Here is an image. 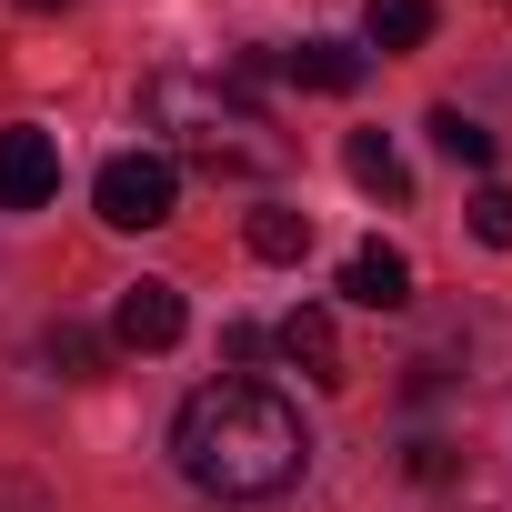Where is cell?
Listing matches in <instances>:
<instances>
[{"instance_id":"obj_10","label":"cell","mask_w":512,"mask_h":512,"mask_svg":"<svg viewBox=\"0 0 512 512\" xmlns=\"http://www.w3.org/2000/svg\"><path fill=\"white\" fill-rule=\"evenodd\" d=\"M41 362H51L61 382H101L111 342H101V332H81V322H51V332H41Z\"/></svg>"},{"instance_id":"obj_7","label":"cell","mask_w":512,"mask_h":512,"mask_svg":"<svg viewBox=\"0 0 512 512\" xmlns=\"http://www.w3.org/2000/svg\"><path fill=\"white\" fill-rule=\"evenodd\" d=\"M342 171H352L372 201H412V161H402L382 131H352V141H342Z\"/></svg>"},{"instance_id":"obj_11","label":"cell","mask_w":512,"mask_h":512,"mask_svg":"<svg viewBox=\"0 0 512 512\" xmlns=\"http://www.w3.org/2000/svg\"><path fill=\"white\" fill-rule=\"evenodd\" d=\"M251 251H262V262H302V251H312V211L262 201V211H251Z\"/></svg>"},{"instance_id":"obj_4","label":"cell","mask_w":512,"mask_h":512,"mask_svg":"<svg viewBox=\"0 0 512 512\" xmlns=\"http://www.w3.org/2000/svg\"><path fill=\"white\" fill-rule=\"evenodd\" d=\"M51 191H61V141L31 131V121H11V131H0V211H41Z\"/></svg>"},{"instance_id":"obj_3","label":"cell","mask_w":512,"mask_h":512,"mask_svg":"<svg viewBox=\"0 0 512 512\" xmlns=\"http://www.w3.org/2000/svg\"><path fill=\"white\" fill-rule=\"evenodd\" d=\"M91 201H101L111 231H161L181 211V161L171 151H111L101 181H91Z\"/></svg>"},{"instance_id":"obj_9","label":"cell","mask_w":512,"mask_h":512,"mask_svg":"<svg viewBox=\"0 0 512 512\" xmlns=\"http://www.w3.org/2000/svg\"><path fill=\"white\" fill-rule=\"evenodd\" d=\"M292 81L302 91H362V51L352 41H302L292 51Z\"/></svg>"},{"instance_id":"obj_17","label":"cell","mask_w":512,"mask_h":512,"mask_svg":"<svg viewBox=\"0 0 512 512\" xmlns=\"http://www.w3.org/2000/svg\"><path fill=\"white\" fill-rule=\"evenodd\" d=\"M31 11H71V0H31Z\"/></svg>"},{"instance_id":"obj_15","label":"cell","mask_w":512,"mask_h":512,"mask_svg":"<svg viewBox=\"0 0 512 512\" xmlns=\"http://www.w3.org/2000/svg\"><path fill=\"white\" fill-rule=\"evenodd\" d=\"M0 512H61L41 482H21V472H0Z\"/></svg>"},{"instance_id":"obj_16","label":"cell","mask_w":512,"mask_h":512,"mask_svg":"<svg viewBox=\"0 0 512 512\" xmlns=\"http://www.w3.org/2000/svg\"><path fill=\"white\" fill-rule=\"evenodd\" d=\"M262 342H272L262 322H221V352H231V362H262Z\"/></svg>"},{"instance_id":"obj_5","label":"cell","mask_w":512,"mask_h":512,"mask_svg":"<svg viewBox=\"0 0 512 512\" xmlns=\"http://www.w3.org/2000/svg\"><path fill=\"white\" fill-rule=\"evenodd\" d=\"M181 322H191V312H181L171 282H131V292L111 302V342H121V352H171Z\"/></svg>"},{"instance_id":"obj_6","label":"cell","mask_w":512,"mask_h":512,"mask_svg":"<svg viewBox=\"0 0 512 512\" xmlns=\"http://www.w3.org/2000/svg\"><path fill=\"white\" fill-rule=\"evenodd\" d=\"M342 292H352L362 312H402V302H412V262H402L392 241H362L352 262H342Z\"/></svg>"},{"instance_id":"obj_13","label":"cell","mask_w":512,"mask_h":512,"mask_svg":"<svg viewBox=\"0 0 512 512\" xmlns=\"http://www.w3.org/2000/svg\"><path fill=\"white\" fill-rule=\"evenodd\" d=\"M432 151H442V161H462V171H492V131H482L472 111H452V101L432 111Z\"/></svg>"},{"instance_id":"obj_2","label":"cell","mask_w":512,"mask_h":512,"mask_svg":"<svg viewBox=\"0 0 512 512\" xmlns=\"http://www.w3.org/2000/svg\"><path fill=\"white\" fill-rule=\"evenodd\" d=\"M141 111H151V131H161L181 161H201L211 181H262V171H282V131L251 111L241 91L201 81V71H161V81L141 91Z\"/></svg>"},{"instance_id":"obj_14","label":"cell","mask_w":512,"mask_h":512,"mask_svg":"<svg viewBox=\"0 0 512 512\" xmlns=\"http://www.w3.org/2000/svg\"><path fill=\"white\" fill-rule=\"evenodd\" d=\"M472 241H482V251H512V191H502V181L472 191Z\"/></svg>"},{"instance_id":"obj_1","label":"cell","mask_w":512,"mask_h":512,"mask_svg":"<svg viewBox=\"0 0 512 512\" xmlns=\"http://www.w3.org/2000/svg\"><path fill=\"white\" fill-rule=\"evenodd\" d=\"M171 452H181V482L211 492V502H262V492H292L302 462H312V432L302 412L272 392V382H201L171 422Z\"/></svg>"},{"instance_id":"obj_8","label":"cell","mask_w":512,"mask_h":512,"mask_svg":"<svg viewBox=\"0 0 512 512\" xmlns=\"http://www.w3.org/2000/svg\"><path fill=\"white\" fill-rule=\"evenodd\" d=\"M272 342H282V352H292L312 382H342V332H332V312H322V302H302V312H292Z\"/></svg>"},{"instance_id":"obj_12","label":"cell","mask_w":512,"mask_h":512,"mask_svg":"<svg viewBox=\"0 0 512 512\" xmlns=\"http://www.w3.org/2000/svg\"><path fill=\"white\" fill-rule=\"evenodd\" d=\"M362 31H372V51H422L432 41V0H372Z\"/></svg>"}]
</instances>
